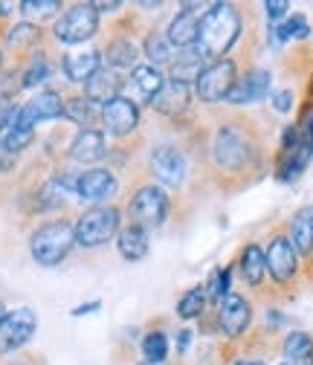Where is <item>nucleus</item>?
<instances>
[{
    "label": "nucleus",
    "mask_w": 313,
    "mask_h": 365,
    "mask_svg": "<svg viewBox=\"0 0 313 365\" xmlns=\"http://www.w3.org/2000/svg\"><path fill=\"white\" fill-rule=\"evenodd\" d=\"M203 61H206V53L200 50V43H195V47H189V50H183V53H177V58L171 61V73H174L177 81L192 84V81L203 73V67H206Z\"/></svg>",
    "instance_id": "25"
},
{
    "label": "nucleus",
    "mask_w": 313,
    "mask_h": 365,
    "mask_svg": "<svg viewBox=\"0 0 313 365\" xmlns=\"http://www.w3.org/2000/svg\"><path fill=\"white\" fill-rule=\"evenodd\" d=\"M145 56L151 58V64L157 67V64H165V61H171V43H168V38L165 35H160V32H148V38H145Z\"/></svg>",
    "instance_id": "36"
},
{
    "label": "nucleus",
    "mask_w": 313,
    "mask_h": 365,
    "mask_svg": "<svg viewBox=\"0 0 313 365\" xmlns=\"http://www.w3.org/2000/svg\"><path fill=\"white\" fill-rule=\"evenodd\" d=\"M282 365H287V362H282Z\"/></svg>",
    "instance_id": "50"
},
{
    "label": "nucleus",
    "mask_w": 313,
    "mask_h": 365,
    "mask_svg": "<svg viewBox=\"0 0 313 365\" xmlns=\"http://www.w3.org/2000/svg\"><path fill=\"white\" fill-rule=\"evenodd\" d=\"M116 250L125 261H143L148 255V230L137 223H128L116 235Z\"/></svg>",
    "instance_id": "24"
},
{
    "label": "nucleus",
    "mask_w": 313,
    "mask_h": 365,
    "mask_svg": "<svg viewBox=\"0 0 313 365\" xmlns=\"http://www.w3.org/2000/svg\"><path fill=\"white\" fill-rule=\"evenodd\" d=\"M238 365H264V362H261V359H241Z\"/></svg>",
    "instance_id": "46"
},
{
    "label": "nucleus",
    "mask_w": 313,
    "mask_h": 365,
    "mask_svg": "<svg viewBox=\"0 0 313 365\" xmlns=\"http://www.w3.org/2000/svg\"><path fill=\"white\" fill-rule=\"evenodd\" d=\"M102 56H105L108 67L116 73V70H128V67H133V64H137V58H140V50H137V43H133L130 38L119 35V38H113V41L108 43Z\"/></svg>",
    "instance_id": "27"
},
{
    "label": "nucleus",
    "mask_w": 313,
    "mask_h": 365,
    "mask_svg": "<svg viewBox=\"0 0 313 365\" xmlns=\"http://www.w3.org/2000/svg\"><path fill=\"white\" fill-rule=\"evenodd\" d=\"M140 365H168V362H140Z\"/></svg>",
    "instance_id": "48"
},
{
    "label": "nucleus",
    "mask_w": 313,
    "mask_h": 365,
    "mask_svg": "<svg viewBox=\"0 0 313 365\" xmlns=\"http://www.w3.org/2000/svg\"><path fill=\"white\" fill-rule=\"evenodd\" d=\"M287 9H290L287 0H267V4H264V12H267V21H270V24L287 18Z\"/></svg>",
    "instance_id": "40"
},
{
    "label": "nucleus",
    "mask_w": 313,
    "mask_h": 365,
    "mask_svg": "<svg viewBox=\"0 0 313 365\" xmlns=\"http://www.w3.org/2000/svg\"><path fill=\"white\" fill-rule=\"evenodd\" d=\"M168 43H177L180 50H189L200 41V12L189 4L183 12H177V18L168 26Z\"/></svg>",
    "instance_id": "20"
},
{
    "label": "nucleus",
    "mask_w": 313,
    "mask_h": 365,
    "mask_svg": "<svg viewBox=\"0 0 313 365\" xmlns=\"http://www.w3.org/2000/svg\"><path fill=\"white\" fill-rule=\"evenodd\" d=\"M230 284H232V267H215L206 282V299H212L215 304L223 302L230 296Z\"/></svg>",
    "instance_id": "34"
},
{
    "label": "nucleus",
    "mask_w": 313,
    "mask_h": 365,
    "mask_svg": "<svg viewBox=\"0 0 313 365\" xmlns=\"http://www.w3.org/2000/svg\"><path fill=\"white\" fill-rule=\"evenodd\" d=\"M38 41H41V29L35 24H29V21H21V24H15L6 32V50H12V53H29Z\"/></svg>",
    "instance_id": "29"
},
{
    "label": "nucleus",
    "mask_w": 313,
    "mask_h": 365,
    "mask_svg": "<svg viewBox=\"0 0 313 365\" xmlns=\"http://www.w3.org/2000/svg\"><path fill=\"white\" fill-rule=\"evenodd\" d=\"M38 331V316L32 307H15L0 322V356L21 351Z\"/></svg>",
    "instance_id": "9"
},
{
    "label": "nucleus",
    "mask_w": 313,
    "mask_h": 365,
    "mask_svg": "<svg viewBox=\"0 0 313 365\" xmlns=\"http://www.w3.org/2000/svg\"><path fill=\"white\" fill-rule=\"evenodd\" d=\"M73 247H76V230L64 217L41 223L29 235V252H32L35 264H41V267H58L70 255Z\"/></svg>",
    "instance_id": "3"
},
{
    "label": "nucleus",
    "mask_w": 313,
    "mask_h": 365,
    "mask_svg": "<svg viewBox=\"0 0 313 365\" xmlns=\"http://www.w3.org/2000/svg\"><path fill=\"white\" fill-rule=\"evenodd\" d=\"M212 160L227 174H241V171L252 168L255 145L247 136V130L241 128V122H227L217 128L215 143H212Z\"/></svg>",
    "instance_id": "2"
},
{
    "label": "nucleus",
    "mask_w": 313,
    "mask_h": 365,
    "mask_svg": "<svg viewBox=\"0 0 313 365\" xmlns=\"http://www.w3.org/2000/svg\"><path fill=\"white\" fill-rule=\"evenodd\" d=\"M168 195L154 186V182H145V186H140L137 192H133L130 203H128V215H130V223L143 226V230H157V226L165 223L168 217Z\"/></svg>",
    "instance_id": "7"
},
{
    "label": "nucleus",
    "mask_w": 313,
    "mask_h": 365,
    "mask_svg": "<svg viewBox=\"0 0 313 365\" xmlns=\"http://www.w3.org/2000/svg\"><path fill=\"white\" fill-rule=\"evenodd\" d=\"M273 110L276 113H290L293 110V105H296V93H293V87H284V90H279V93H273Z\"/></svg>",
    "instance_id": "39"
},
{
    "label": "nucleus",
    "mask_w": 313,
    "mask_h": 365,
    "mask_svg": "<svg viewBox=\"0 0 313 365\" xmlns=\"http://www.w3.org/2000/svg\"><path fill=\"white\" fill-rule=\"evenodd\" d=\"M99 307H102V302H87V304L73 307V316H87V313H93V310H99Z\"/></svg>",
    "instance_id": "42"
},
{
    "label": "nucleus",
    "mask_w": 313,
    "mask_h": 365,
    "mask_svg": "<svg viewBox=\"0 0 313 365\" xmlns=\"http://www.w3.org/2000/svg\"><path fill=\"white\" fill-rule=\"evenodd\" d=\"M143 356H145V362H165V356H168V336H165V331L145 334V339H143Z\"/></svg>",
    "instance_id": "35"
},
{
    "label": "nucleus",
    "mask_w": 313,
    "mask_h": 365,
    "mask_svg": "<svg viewBox=\"0 0 313 365\" xmlns=\"http://www.w3.org/2000/svg\"><path fill=\"white\" fill-rule=\"evenodd\" d=\"M84 96L91 99L96 108H105L108 102H113L116 96H122V78L113 70H99L91 81L84 84Z\"/></svg>",
    "instance_id": "22"
},
{
    "label": "nucleus",
    "mask_w": 313,
    "mask_h": 365,
    "mask_svg": "<svg viewBox=\"0 0 313 365\" xmlns=\"http://www.w3.org/2000/svg\"><path fill=\"white\" fill-rule=\"evenodd\" d=\"M102 108H96L87 96H73V99H64V119H70L73 125H78L81 130H87L96 119H99Z\"/></svg>",
    "instance_id": "28"
},
{
    "label": "nucleus",
    "mask_w": 313,
    "mask_h": 365,
    "mask_svg": "<svg viewBox=\"0 0 313 365\" xmlns=\"http://www.w3.org/2000/svg\"><path fill=\"white\" fill-rule=\"evenodd\" d=\"M0 67H4V53H0Z\"/></svg>",
    "instance_id": "49"
},
{
    "label": "nucleus",
    "mask_w": 313,
    "mask_h": 365,
    "mask_svg": "<svg viewBox=\"0 0 313 365\" xmlns=\"http://www.w3.org/2000/svg\"><path fill=\"white\" fill-rule=\"evenodd\" d=\"M189 102H192V84L177 81V78H165L160 93L151 99V108L163 116L177 119V116H183L189 110Z\"/></svg>",
    "instance_id": "16"
},
{
    "label": "nucleus",
    "mask_w": 313,
    "mask_h": 365,
    "mask_svg": "<svg viewBox=\"0 0 313 365\" xmlns=\"http://www.w3.org/2000/svg\"><path fill=\"white\" fill-rule=\"evenodd\" d=\"M50 76H53V64H50V58L43 56V53H35V56L29 58V64H26L24 76H21V87H24V90L38 87V84L47 81Z\"/></svg>",
    "instance_id": "31"
},
{
    "label": "nucleus",
    "mask_w": 313,
    "mask_h": 365,
    "mask_svg": "<svg viewBox=\"0 0 313 365\" xmlns=\"http://www.w3.org/2000/svg\"><path fill=\"white\" fill-rule=\"evenodd\" d=\"M241 35V15L232 4H212L200 15V50L223 58Z\"/></svg>",
    "instance_id": "1"
},
{
    "label": "nucleus",
    "mask_w": 313,
    "mask_h": 365,
    "mask_svg": "<svg viewBox=\"0 0 313 365\" xmlns=\"http://www.w3.org/2000/svg\"><path fill=\"white\" fill-rule=\"evenodd\" d=\"M235 81H238L235 61L232 58H217V61L206 64L203 73L195 78V93L203 105H217V102H227Z\"/></svg>",
    "instance_id": "6"
},
{
    "label": "nucleus",
    "mask_w": 313,
    "mask_h": 365,
    "mask_svg": "<svg viewBox=\"0 0 313 365\" xmlns=\"http://www.w3.org/2000/svg\"><path fill=\"white\" fill-rule=\"evenodd\" d=\"M35 140V130H26V128H9L6 133H0V154H9V157H18L24 148H29Z\"/></svg>",
    "instance_id": "32"
},
{
    "label": "nucleus",
    "mask_w": 313,
    "mask_h": 365,
    "mask_svg": "<svg viewBox=\"0 0 313 365\" xmlns=\"http://www.w3.org/2000/svg\"><path fill=\"white\" fill-rule=\"evenodd\" d=\"M206 310V290L203 287H192L180 296V302H177V316L186 319V322H192V319H200Z\"/></svg>",
    "instance_id": "33"
},
{
    "label": "nucleus",
    "mask_w": 313,
    "mask_h": 365,
    "mask_svg": "<svg viewBox=\"0 0 313 365\" xmlns=\"http://www.w3.org/2000/svg\"><path fill=\"white\" fill-rule=\"evenodd\" d=\"M15 116H18V105H15V99L9 93H4L0 96V133H6L12 128Z\"/></svg>",
    "instance_id": "37"
},
{
    "label": "nucleus",
    "mask_w": 313,
    "mask_h": 365,
    "mask_svg": "<svg viewBox=\"0 0 313 365\" xmlns=\"http://www.w3.org/2000/svg\"><path fill=\"white\" fill-rule=\"evenodd\" d=\"M238 269H241V279L247 282V287L261 290L264 279H267V261H264V250L258 244H247L238 255Z\"/></svg>",
    "instance_id": "23"
},
{
    "label": "nucleus",
    "mask_w": 313,
    "mask_h": 365,
    "mask_svg": "<svg viewBox=\"0 0 313 365\" xmlns=\"http://www.w3.org/2000/svg\"><path fill=\"white\" fill-rule=\"evenodd\" d=\"M61 70L73 84H87L102 70V53L87 50V53H70L61 58Z\"/></svg>",
    "instance_id": "21"
},
{
    "label": "nucleus",
    "mask_w": 313,
    "mask_h": 365,
    "mask_svg": "<svg viewBox=\"0 0 313 365\" xmlns=\"http://www.w3.org/2000/svg\"><path fill=\"white\" fill-rule=\"evenodd\" d=\"M70 160L73 163H81V165H93L99 160H105L108 154V143H105V133L96 130V128H87V130H78L73 136V143L67 148Z\"/></svg>",
    "instance_id": "17"
},
{
    "label": "nucleus",
    "mask_w": 313,
    "mask_h": 365,
    "mask_svg": "<svg viewBox=\"0 0 313 365\" xmlns=\"http://www.w3.org/2000/svg\"><path fill=\"white\" fill-rule=\"evenodd\" d=\"M270 87H273V73L264 70V67H255L250 73H244L235 87L230 90L227 102L241 108V105H255V102H264L267 96H270Z\"/></svg>",
    "instance_id": "14"
},
{
    "label": "nucleus",
    "mask_w": 313,
    "mask_h": 365,
    "mask_svg": "<svg viewBox=\"0 0 313 365\" xmlns=\"http://www.w3.org/2000/svg\"><path fill=\"white\" fill-rule=\"evenodd\" d=\"M287 365H313V336L307 331H290L282 345Z\"/></svg>",
    "instance_id": "26"
},
{
    "label": "nucleus",
    "mask_w": 313,
    "mask_h": 365,
    "mask_svg": "<svg viewBox=\"0 0 313 365\" xmlns=\"http://www.w3.org/2000/svg\"><path fill=\"white\" fill-rule=\"evenodd\" d=\"M99 32V12L93 4H76L70 6L53 26V35L58 43H84Z\"/></svg>",
    "instance_id": "8"
},
{
    "label": "nucleus",
    "mask_w": 313,
    "mask_h": 365,
    "mask_svg": "<svg viewBox=\"0 0 313 365\" xmlns=\"http://www.w3.org/2000/svg\"><path fill=\"white\" fill-rule=\"evenodd\" d=\"M264 261H267V276H270L279 287H293L299 282L302 272V258L293 250L287 232H276L264 250Z\"/></svg>",
    "instance_id": "5"
},
{
    "label": "nucleus",
    "mask_w": 313,
    "mask_h": 365,
    "mask_svg": "<svg viewBox=\"0 0 313 365\" xmlns=\"http://www.w3.org/2000/svg\"><path fill=\"white\" fill-rule=\"evenodd\" d=\"M302 133H304V143H307V148L313 151V110H310V116L302 122Z\"/></svg>",
    "instance_id": "41"
},
{
    "label": "nucleus",
    "mask_w": 313,
    "mask_h": 365,
    "mask_svg": "<svg viewBox=\"0 0 313 365\" xmlns=\"http://www.w3.org/2000/svg\"><path fill=\"white\" fill-rule=\"evenodd\" d=\"M93 9L96 12H116V9H122V4H116V0H113V4H102V0H96Z\"/></svg>",
    "instance_id": "44"
},
{
    "label": "nucleus",
    "mask_w": 313,
    "mask_h": 365,
    "mask_svg": "<svg viewBox=\"0 0 313 365\" xmlns=\"http://www.w3.org/2000/svg\"><path fill=\"white\" fill-rule=\"evenodd\" d=\"M287 238L299 252V258L313 261V206L296 209V215L287 223Z\"/></svg>",
    "instance_id": "19"
},
{
    "label": "nucleus",
    "mask_w": 313,
    "mask_h": 365,
    "mask_svg": "<svg viewBox=\"0 0 313 365\" xmlns=\"http://www.w3.org/2000/svg\"><path fill=\"white\" fill-rule=\"evenodd\" d=\"M128 90H130V102H148L151 105V99L160 93V87L165 84V78H163V70L160 67H154V64H140V67H133L130 70V76H128Z\"/></svg>",
    "instance_id": "18"
},
{
    "label": "nucleus",
    "mask_w": 313,
    "mask_h": 365,
    "mask_svg": "<svg viewBox=\"0 0 313 365\" xmlns=\"http://www.w3.org/2000/svg\"><path fill=\"white\" fill-rule=\"evenodd\" d=\"M119 209L116 206H93L87 209L76 223V244L84 247V250H96V247H105L111 238L119 235Z\"/></svg>",
    "instance_id": "4"
},
{
    "label": "nucleus",
    "mask_w": 313,
    "mask_h": 365,
    "mask_svg": "<svg viewBox=\"0 0 313 365\" xmlns=\"http://www.w3.org/2000/svg\"><path fill=\"white\" fill-rule=\"evenodd\" d=\"M189 342H192V331H180V334H177V351H186L189 348Z\"/></svg>",
    "instance_id": "43"
},
{
    "label": "nucleus",
    "mask_w": 313,
    "mask_h": 365,
    "mask_svg": "<svg viewBox=\"0 0 313 365\" xmlns=\"http://www.w3.org/2000/svg\"><path fill=\"white\" fill-rule=\"evenodd\" d=\"M99 119H102V125H105L108 133L128 136V133H133V130L140 128V108H137V102H130L128 96H116L113 102H108L102 108Z\"/></svg>",
    "instance_id": "15"
},
{
    "label": "nucleus",
    "mask_w": 313,
    "mask_h": 365,
    "mask_svg": "<svg viewBox=\"0 0 313 365\" xmlns=\"http://www.w3.org/2000/svg\"><path fill=\"white\" fill-rule=\"evenodd\" d=\"M116 192H119V180L111 168L81 171L76 177V189H73V195L81 203H91V206H105L111 197H116Z\"/></svg>",
    "instance_id": "11"
},
{
    "label": "nucleus",
    "mask_w": 313,
    "mask_h": 365,
    "mask_svg": "<svg viewBox=\"0 0 313 365\" xmlns=\"http://www.w3.org/2000/svg\"><path fill=\"white\" fill-rule=\"evenodd\" d=\"M310 38V24L304 15H290L284 18L279 26H273V41L276 43H287V41H307Z\"/></svg>",
    "instance_id": "30"
},
{
    "label": "nucleus",
    "mask_w": 313,
    "mask_h": 365,
    "mask_svg": "<svg viewBox=\"0 0 313 365\" xmlns=\"http://www.w3.org/2000/svg\"><path fill=\"white\" fill-rule=\"evenodd\" d=\"M56 9H61L58 0H24L21 4V12L26 15H53Z\"/></svg>",
    "instance_id": "38"
},
{
    "label": "nucleus",
    "mask_w": 313,
    "mask_h": 365,
    "mask_svg": "<svg viewBox=\"0 0 313 365\" xmlns=\"http://www.w3.org/2000/svg\"><path fill=\"white\" fill-rule=\"evenodd\" d=\"M148 165H151V174L165 182V186L171 189H180L183 186V180H186V154L171 145V143H163V145H154L151 148V157H148Z\"/></svg>",
    "instance_id": "12"
},
{
    "label": "nucleus",
    "mask_w": 313,
    "mask_h": 365,
    "mask_svg": "<svg viewBox=\"0 0 313 365\" xmlns=\"http://www.w3.org/2000/svg\"><path fill=\"white\" fill-rule=\"evenodd\" d=\"M215 319H217V328L223 336H230V339H241L252 322V304L238 296V293H230L223 302L215 304Z\"/></svg>",
    "instance_id": "13"
},
{
    "label": "nucleus",
    "mask_w": 313,
    "mask_h": 365,
    "mask_svg": "<svg viewBox=\"0 0 313 365\" xmlns=\"http://www.w3.org/2000/svg\"><path fill=\"white\" fill-rule=\"evenodd\" d=\"M12 365H15V362H12Z\"/></svg>",
    "instance_id": "51"
},
{
    "label": "nucleus",
    "mask_w": 313,
    "mask_h": 365,
    "mask_svg": "<svg viewBox=\"0 0 313 365\" xmlns=\"http://www.w3.org/2000/svg\"><path fill=\"white\" fill-rule=\"evenodd\" d=\"M9 12H12V6H9V4H0V18H6Z\"/></svg>",
    "instance_id": "45"
},
{
    "label": "nucleus",
    "mask_w": 313,
    "mask_h": 365,
    "mask_svg": "<svg viewBox=\"0 0 313 365\" xmlns=\"http://www.w3.org/2000/svg\"><path fill=\"white\" fill-rule=\"evenodd\" d=\"M61 116H64V96L58 93V90H41V93H35L26 105L18 108V116H15L12 125L32 130L41 122H56Z\"/></svg>",
    "instance_id": "10"
},
{
    "label": "nucleus",
    "mask_w": 313,
    "mask_h": 365,
    "mask_svg": "<svg viewBox=\"0 0 313 365\" xmlns=\"http://www.w3.org/2000/svg\"><path fill=\"white\" fill-rule=\"evenodd\" d=\"M4 319H6V304L0 302V322H4Z\"/></svg>",
    "instance_id": "47"
}]
</instances>
